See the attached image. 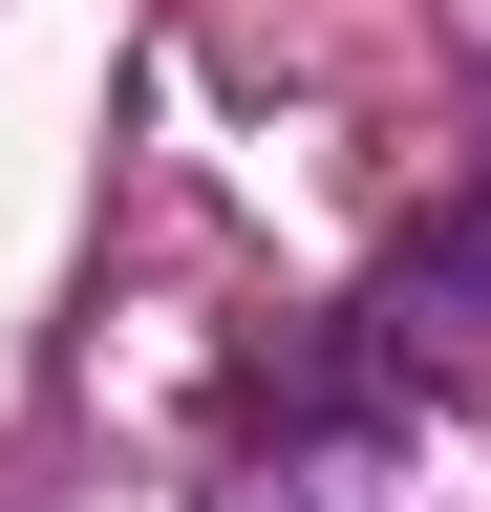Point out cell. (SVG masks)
Listing matches in <instances>:
<instances>
[{
	"label": "cell",
	"instance_id": "obj_1",
	"mask_svg": "<svg viewBox=\"0 0 491 512\" xmlns=\"http://www.w3.org/2000/svg\"><path fill=\"white\" fill-rule=\"evenodd\" d=\"M214 512H363V470H321V448H278V470H235Z\"/></svg>",
	"mask_w": 491,
	"mask_h": 512
}]
</instances>
